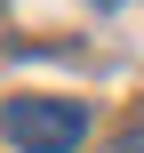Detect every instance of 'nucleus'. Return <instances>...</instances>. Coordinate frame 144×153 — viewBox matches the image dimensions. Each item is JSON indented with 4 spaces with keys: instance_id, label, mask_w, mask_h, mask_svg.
I'll return each instance as SVG.
<instances>
[{
    "instance_id": "nucleus-2",
    "label": "nucleus",
    "mask_w": 144,
    "mask_h": 153,
    "mask_svg": "<svg viewBox=\"0 0 144 153\" xmlns=\"http://www.w3.org/2000/svg\"><path fill=\"white\" fill-rule=\"evenodd\" d=\"M112 153H144V129H136V137H120V145H112Z\"/></svg>"
},
{
    "instance_id": "nucleus-1",
    "label": "nucleus",
    "mask_w": 144,
    "mask_h": 153,
    "mask_svg": "<svg viewBox=\"0 0 144 153\" xmlns=\"http://www.w3.org/2000/svg\"><path fill=\"white\" fill-rule=\"evenodd\" d=\"M0 129H8L24 153H72L80 137H88V105H80V97H8Z\"/></svg>"
}]
</instances>
